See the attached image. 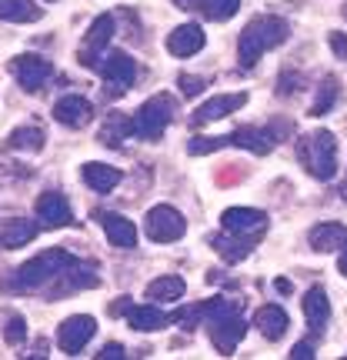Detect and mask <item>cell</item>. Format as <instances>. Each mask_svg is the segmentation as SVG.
<instances>
[{
    "mask_svg": "<svg viewBox=\"0 0 347 360\" xmlns=\"http://www.w3.org/2000/svg\"><path fill=\"white\" fill-rule=\"evenodd\" d=\"M287 34H291V27H287V20H281V17H254V20L241 30V40H237L241 67L251 70L267 51L281 47L284 40H287Z\"/></svg>",
    "mask_w": 347,
    "mask_h": 360,
    "instance_id": "1",
    "label": "cell"
},
{
    "mask_svg": "<svg viewBox=\"0 0 347 360\" xmlns=\"http://www.w3.org/2000/svg\"><path fill=\"white\" fill-rule=\"evenodd\" d=\"M297 157L314 180H331L337 170V141L331 130H314L297 143Z\"/></svg>",
    "mask_w": 347,
    "mask_h": 360,
    "instance_id": "2",
    "label": "cell"
},
{
    "mask_svg": "<svg viewBox=\"0 0 347 360\" xmlns=\"http://www.w3.org/2000/svg\"><path fill=\"white\" fill-rule=\"evenodd\" d=\"M74 264V257L61 250V247H53V250H44L40 257L27 260L24 267L17 270V277H13V287L17 290H40V287H47L53 283L67 267Z\"/></svg>",
    "mask_w": 347,
    "mask_h": 360,
    "instance_id": "3",
    "label": "cell"
},
{
    "mask_svg": "<svg viewBox=\"0 0 347 360\" xmlns=\"http://www.w3.org/2000/svg\"><path fill=\"white\" fill-rule=\"evenodd\" d=\"M174 114H177L174 97L157 94V97H151V101L137 110V117H134V134H137L141 141H160V137H164V130L170 127Z\"/></svg>",
    "mask_w": 347,
    "mask_h": 360,
    "instance_id": "4",
    "label": "cell"
},
{
    "mask_svg": "<svg viewBox=\"0 0 347 360\" xmlns=\"http://www.w3.org/2000/svg\"><path fill=\"white\" fill-rule=\"evenodd\" d=\"M144 231L151 240L157 244H174L187 233V220L180 217V210H174L170 204H157L147 210V220H144Z\"/></svg>",
    "mask_w": 347,
    "mask_h": 360,
    "instance_id": "5",
    "label": "cell"
},
{
    "mask_svg": "<svg viewBox=\"0 0 347 360\" xmlns=\"http://www.w3.org/2000/svg\"><path fill=\"white\" fill-rule=\"evenodd\" d=\"M97 70H101L103 87H107V94H111V97H117V94H127L130 84H134V77H137V64H134V60H130V53H124V51L107 53L101 64H97Z\"/></svg>",
    "mask_w": 347,
    "mask_h": 360,
    "instance_id": "6",
    "label": "cell"
},
{
    "mask_svg": "<svg viewBox=\"0 0 347 360\" xmlns=\"http://www.w3.org/2000/svg\"><path fill=\"white\" fill-rule=\"evenodd\" d=\"M11 74L17 77V84H20L27 94H37V90H44V84L51 80L53 67H51V60L40 57V53H20V57H13Z\"/></svg>",
    "mask_w": 347,
    "mask_h": 360,
    "instance_id": "7",
    "label": "cell"
},
{
    "mask_svg": "<svg viewBox=\"0 0 347 360\" xmlns=\"http://www.w3.org/2000/svg\"><path fill=\"white\" fill-rule=\"evenodd\" d=\"M97 334V321L87 317V314H74V317H67L61 327H57V344L64 354H80V350L87 347V340Z\"/></svg>",
    "mask_w": 347,
    "mask_h": 360,
    "instance_id": "8",
    "label": "cell"
},
{
    "mask_svg": "<svg viewBox=\"0 0 347 360\" xmlns=\"http://www.w3.org/2000/svg\"><path fill=\"white\" fill-rule=\"evenodd\" d=\"M220 224L224 231L231 233H244V237H260L267 231V214L264 210H254V207H227L220 214Z\"/></svg>",
    "mask_w": 347,
    "mask_h": 360,
    "instance_id": "9",
    "label": "cell"
},
{
    "mask_svg": "<svg viewBox=\"0 0 347 360\" xmlns=\"http://www.w3.org/2000/svg\"><path fill=\"white\" fill-rule=\"evenodd\" d=\"M247 334V323L241 321V314L237 317H220V321H210L207 323V337H210V344L217 347V354H234V347L244 340Z\"/></svg>",
    "mask_w": 347,
    "mask_h": 360,
    "instance_id": "10",
    "label": "cell"
},
{
    "mask_svg": "<svg viewBox=\"0 0 347 360\" xmlns=\"http://www.w3.org/2000/svg\"><path fill=\"white\" fill-rule=\"evenodd\" d=\"M37 220L40 227H67V224H74V214H70V204H67V197L61 191H47L37 197Z\"/></svg>",
    "mask_w": 347,
    "mask_h": 360,
    "instance_id": "11",
    "label": "cell"
},
{
    "mask_svg": "<svg viewBox=\"0 0 347 360\" xmlns=\"http://www.w3.org/2000/svg\"><path fill=\"white\" fill-rule=\"evenodd\" d=\"M304 321L314 334H324V327L331 321V300H327V290L324 287H310L308 294H304Z\"/></svg>",
    "mask_w": 347,
    "mask_h": 360,
    "instance_id": "12",
    "label": "cell"
},
{
    "mask_svg": "<svg viewBox=\"0 0 347 360\" xmlns=\"http://www.w3.org/2000/svg\"><path fill=\"white\" fill-rule=\"evenodd\" d=\"M204 47V30L201 24H180L168 34V51L174 57H194V53Z\"/></svg>",
    "mask_w": 347,
    "mask_h": 360,
    "instance_id": "13",
    "label": "cell"
},
{
    "mask_svg": "<svg viewBox=\"0 0 347 360\" xmlns=\"http://www.w3.org/2000/svg\"><path fill=\"white\" fill-rule=\"evenodd\" d=\"M244 103H247V94H220V97H210V101L201 103L194 110V117H197V124H210V120H220V117L241 110Z\"/></svg>",
    "mask_w": 347,
    "mask_h": 360,
    "instance_id": "14",
    "label": "cell"
},
{
    "mask_svg": "<svg viewBox=\"0 0 347 360\" xmlns=\"http://www.w3.org/2000/svg\"><path fill=\"white\" fill-rule=\"evenodd\" d=\"M101 227L107 233V240L120 250H130V247H137V227L130 224L124 214H101Z\"/></svg>",
    "mask_w": 347,
    "mask_h": 360,
    "instance_id": "15",
    "label": "cell"
},
{
    "mask_svg": "<svg viewBox=\"0 0 347 360\" xmlns=\"http://www.w3.org/2000/svg\"><path fill=\"white\" fill-rule=\"evenodd\" d=\"M90 114H94L90 103L84 97H74V94H67V97H61L53 103V120L64 124V127H84L90 120Z\"/></svg>",
    "mask_w": 347,
    "mask_h": 360,
    "instance_id": "16",
    "label": "cell"
},
{
    "mask_svg": "<svg viewBox=\"0 0 347 360\" xmlns=\"http://www.w3.org/2000/svg\"><path fill=\"white\" fill-rule=\"evenodd\" d=\"M210 247L217 250L220 257L227 260V264H237V260L251 257V250H254V237H244V233H217V237H210Z\"/></svg>",
    "mask_w": 347,
    "mask_h": 360,
    "instance_id": "17",
    "label": "cell"
},
{
    "mask_svg": "<svg viewBox=\"0 0 347 360\" xmlns=\"http://www.w3.org/2000/svg\"><path fill=\"white\" fill-rule=\"evenodd\" d=\"M227 141H231L234 147L251 150V154H258V157H264V154H270V150H274V134H270V130H264V127H237Z\"/></svg>",
    "mask_w": 347,
    "mask_h": 360,
    "instance_id": "18",
    "label": "cell"
},
{
    "mask_svg": "<svg viewBox=\"0 0 347 360\" xmlns=\"http://www.w3.org/2000/svg\"><path fill=\"white\" fill-rule=\"evenodd\" d=\"M80 177H84V184H87L94 193H111L117 184H120V170L111 167V164H97V160H90V164L80 167Z\"/></svg>",
    "mask_w": 347,
    "mask_h": 360,
    "instance_id": "19",
    "label": "cell"
},
{
    "mask_svg": "<svg viewBox=\"0 0 347 360\" xmlns=\"http://www.w3.org/2000/svg\"><path fill=\"white\" fill-rule=\"evenodd\" d=\"M127 321H130V327H134V330L151 334V330H164V327L170 323V317L157 307V304H141V307H134V304H130Z\"/></svg>",
    "mask_w": 347,
    "mask_h": 360,
    "instance_id": "20",
    "label": "cell"
},
{
    "mask_svg": "<svg viewBox=\"0 0 347 360\" xmlns=\"http://www.w3.org/2000/svg\"><path fill=\"white\" fill-rule=\"evenodd\" d=\"M254 327H258L267 340H281V337L287 334L291 321H287V314H284L277 304H267V307H260L258 314H254Z\"/></svg>",
    "mask_w": 347,
    "mask_h": 360,
    "instance_id": "21",
    "label": "cell"
},
{
    "mask_svg": "<svg viewBox=\"0 0 347 360\" xmlns=\"http://www.w3.org/2000/svg\"><path fill=\"white\" fill-rule=\"evenodd\" d=\"M344 244H347L344 224H317V227L310 231V247H314L317 254H334V250H341Z\"/></svg>",
    "mask_w": 347,
    "mask_h": 360,
    "instance_id": "22",
    "label": "cell"
},
{
    "mask_svg": "<svg viewBox=\"0 0 347 360\" xmlns=\"http://www.w3.org/2000/svg\"><path fill=\"white\" fill-rule=\"evenodd\" d=\"M241 307H244V300H241V297H214V300L201 304L194 314H197L204 323H210V321H220V317H237Z\"/></svg>",
    "mask_w": 347,
    "mask_h": 360,
    "instance_id": "23",
    "label": "cell"
},
{
    "mask_svg": "<svg viewBox=\"0 0 347 360\" xmlns=\"http://www.w3.org/2000/svg\"><path fill=\"white\" fill-rule=\"evenodd\" d=\"M34 237H37V224H34V220H11V224L0 231V247L17 250V247L30 244Z\"/></svg>",
    "mask_w": 347,
    "mask_h": 360,
    "instance_id": "24",
    "label": "cell"
},
{
    "mask_svg": "<svg viewBox=\"0 0 347 360\" xmlns=\"http://www.w3.org/2000/svg\"><path fill=\"white\" fill-rule=\"evenodd\" d=\"M40 17V7L34 0H0V20L11 24H34Z\"/></svg>",
    "mask_w": 347,
    "mask_h": 360,
    "instance_id": "25",
    "label": "cell"
},
{
    "mask_svg": "<svg viewBox=\"0 0 347 360\" xmlns=\"http://www.w3.org/2000/svg\"><path fill=\"white\" fill-rule=\"evenodd\" d=\"M130 134H134V120H127V117H120V114H111L101 127V143H107V147H120Z\"/></svg>",
    "mask_w": 347,
    "mask_h": 360,
    "instance_id": "26",
    "label": "cell"
},
{
    "mask_svg": "<svg viewBox=\"0 0 347 360\" xmlns=\"http://www.w3.org/2000/svg\"><path fill=\"white\" fill-rule=\"evenodd\" d=\"M187 290V283L168 274V277H157V281L147 283V300H180Z\"/></svg>",
    "mask_w": 347,
    "mask_h": 360,
    "instance_id": "27",
    "label": "cell"
},
{
    "mask_svg": "<svg viewBox=\"0 0 347 360\" xmlns=\"http://www.w3.org/2000/svg\"><path fill=\"white\" fill-rule=\"evenodd\" d=\"M44 130L40 127H17L11 134V147L13 150H27V154H37V150H44Z\"/></svg>",
    "mask_w": 347,
    "mask_h": 360,
    "instance_id": "28",
    "label": "cell"
},
{
    "mask_svg": "<svg viewBox=\"0 0 347 360\" xmlns=\"http://www.w3.org/2000/svg\"><path fill=\"white\" fill-rule=\"evenodd\" d=\"M111 37H114V17H111V13H103V17H97V20L90 24V30H87V51H101Z\"/></svg>",
    "mask_w": 347,
    "mask_h": 360,
    "instance_id": "29",
    "label": "cell"
},
{
    "mask_svg": "<svg viewBox=\"0 0 347 360\" xmlns=\"http://www.w3.org/2000/svg\"><path fill=\"white\" fill-rule=\"evenodd\" d=\"M337 80L334 77H324L321 80V87H317V101L310 103V117H324L331 107H334V101H337Z\"/></svg>",
    "mask_w": 347,
    "mask_h": 360,
    "instance_id": "30",
    "label": "cell"
},
{
    "mask_svg": "<svg viewBox=\"0 0 347 360\" xmlns=\"http://www.w3.org/2000/svg\"><path fill=\"white\" fill-rule=\"evenodd\" d=\"M197 11L204 13L207 20H231L234 13L241 11V0H201Z\"/></svg>",
    "mask_w": 347,
    "mask_h": 360,
    "instance_id": "31",
    "label": "cell"
},
{
    "mask_svg": "<svg viewBox=\"0 0 347 360\" xmlns=\"http://www.w3.org/2000/svg\"><path fill=\"white\" fill-rule=\"evenodd\" d=\"M227 137H191V143H187V154H214V150H220V147H227Z\"/></svg>",
    "mask_w": 347,
    "mask_h": 360,
    "instance_id": "32",
    "label": "cell"
},
{
    "mask_svg": "<svg viewBox=\"0 0 347 360\" xmlns=\"http://www.w3.org/2000/svg\"><path fill=\"white\" fill-rule=\"evenodd\" d=\"M24 327H27L24 317H11V321H7V327H4V340H7L11 347H17V344H24V337H27Z\"/></svg>",
    "mask_w": 347,
    "mask_h": 360,
    "instance_id": "33",
    "label": "cell"
},
{
    "mask_svg": "<svg viewBox=\"0 0 347 360\" xmlns=\"http://www.w3.org/2000/svg\"><path fill=\"white\" fill-rule=\"evenodd\" d=\"M204 87H207L204 77H194V74H184V77H180V90H184V97H197Z\"/></svg>",
    "mask_w": 347,
    "mask_h": 360,
    "instance_id": "34",
    "label": "cell"
},
{
    "mask_svg": "<svg viewBox=\"0 0 347 360\" xmlns=\"http://www.w3.org/2000/svg\"><path fill=\"white\" fill-rule=\"evenodd\" d=\"M327 44H331V51H334L337 60H347V34H341V30H334L331 37H327Z\"/></svg>",
    "mask_w": 347,
    "mask_h": 360,
    "instance_id": "35",
    "label": "cell"
},
{
    "mask_svg": "<svg viewBox=\"0 0 347 360\" xmlns=\"http://www.w3.org/2000/svg\"><path fill=\"white\" fill-rule=\"evenodd\" d=\"M291 357H294V360H310V357H314V344H310V340H301V344H294Z\"/></svg>",
    "mask_w": 347,
    "mask_h": 360,
    "instance_id": "36",
    "label": "cell"
},
{
    "mask_svg": "<svg viewBox=\"0 0 347 360\" xmlns=\"http://www.w3.org/2000/svg\"><path fill=\"white\" fill-rule=\"evenodd\" d=\"M97 357H101V360H117V357H124V347H120V344H107Z\"/></svg>",
    "mask_w": 347,
    "mask_h": 360,
    "instance_id": "37",
    "label": "cell"
},
{
    "mask_svg": "<svg viewBox=\"0 0 347 360\" xmlns=\"http://www.w3.org/2000/svg\"><path fill=\"white\" fill-rule=\"evenodd\" d=\"M127 310H130V300H127V297H120L114 307H111V314H114V317H120V314H124V317H127Z\"/></svg>",
    "mask_w": 347,
    "mask_h": 360,
    "instance_id": "38",
    "label": "cell"
},
{
    "mask_svg": "<svg viewBox=\"0 0 347 360\" xmlns=\"http://www.w3.org/2000/svg\"><path fill=\"white\" fill-rule=\"evenodd\" d=\"M174 7H180V11H197L201 0H174Z\"/></svg>",
    "mask_w": 347,
    "mask_h": 360,
    "instance_id": "39",
    "label": "cell"
},
{
    "mask_svg": "<svg viewBox=\"0 0 347 360\" xmlns=\"http://www.w3.org/2000/svg\"><path fill=\"white\" fill-rule=\"evenodd\" d=\"M274 290H277V294H291L294 287H291V281H281V277H277V281H274Z\"/></svg>",
    "mask_w": 347,
    "mask_h": 360,
    "instance_id": "40",
    "label": "cell"
},
{
    "mask_svg": "<svg viewBox=\"0 0 347 360\" xmlns=\"http://www.w3.org/2000/svg\"><path fill=\"white\" fill-rule=\"evenodd\" d=\"M337 267H341V274L347 277V244L341 247V260H337Z\"/></svg>",
    "mask_w": 347,
    "mask_h": 360,
    "instance_id": "41",
    "label": "cell"
},
{
    "mask_svg": "<svg viewBox=\"0 0 347 360\" xmlns=\"http://www.w3.org/2000/svg\"><path fill=\"white\" fill-rule=\"evenodd\" d=\"M344 17H347V4H344Z\"/></svg>",
    "mask_w": 347,
    "mask_h": 360,
    "instance_id": "42",
    "label": "cell"
}]
</instances>
